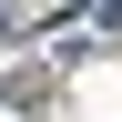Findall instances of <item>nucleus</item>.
<instances>
[{
  "mask_svg": "<svg viewBox=\"0 0 122 122\" xmlns=\"http://www.w3.org/2000/svg\"><path fill=\"white\" fill-rule=\"evenodd\" d=\"M0 30H10V10H0Z\"/></svg>",
  "mask_w": 122,
  "mask_h": 122,
  "instance_id": "1",
  "label": "nucleus"
}]
</instances>
